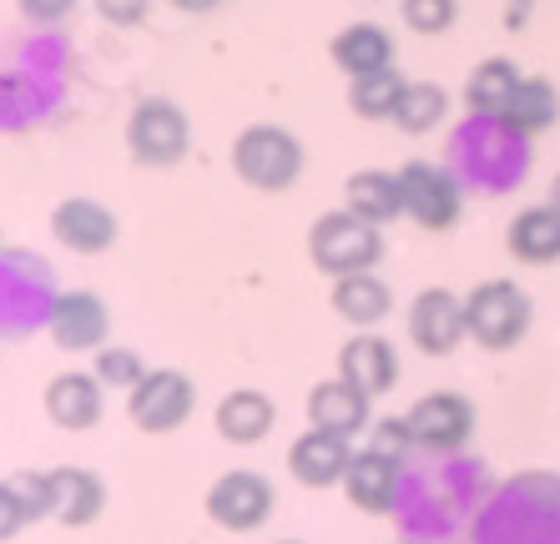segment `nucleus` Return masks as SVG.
Segmentation results:
<instances>
[{"label":"nucleus","mask_w":560,"mask_h":544,"mask_svg":"<svg viewBox=\"0 0 560 544\" xmlns=\"http://www.w3.org/2000/svg\"><path fill=\"white\" fill-rule=\"evenodd\" d=\"M233 172L253 192H288L303 177V142L288 127L253 121L233 137Z\"/></svg>","instance_id":"1"},{"label":"nucleus","mask_w":560,"mask_h":544,"mask_svg":"<svg viewBox=\"0 0 560 544\" xmlns=\"http://www.w3.org/2000/svg\"><path fill=\"white\" fill-rule=\"evenodd\" d=\"M535 323V308L525 298V287H515L510 277H490V283L465 293V328L469 338L490 353L515 348Z\"/></svg>","instance_id":"2"},{"label":"nucleus","mask_w":560,"mask_h":544,"mask_svg":"<svg viewBox=\"0 0 560 544\" xmlns=\"http://www.w3.org/2000/svg\"><path fill=\"white\" fill-rule=\"evenodd\" d=\"M308 258L318 272L328 277H349V272H374V262L384 258V233L374 222L353 217L349 208L343 212H324L313 222L308 233Z\"/></svg>","instance_id":"3"},{"label":"nucleus","mask_w":560,"mask_h":544,"mask_svg":"<svg viewBox=\"0 0 560 544\" xmlns=\"http://www.w3.org/2000/svg\"><path fill=\"white\" fill-rule=\"evenodd\" d=\"M192 146V121L167 96H142L127 117V152L137 167H177Z\"/></svg>","instance_id":"4"},{"label":"nucleus","mask_w":560,"mask_h":544,"mask_svg":"<svg viewBox=\"0 0 560 544\" xmlns=\"http://www.w3.org/2000/svg\"><path fill=\"white\" fill-rule=\"evenodd\" d=\"M197 389L192 378L177 374V368H147V378L127 393V414L142 434H172L192 418Z\"/></svg>","instance_id":"5"},{"label":"nucleus","mask_w":560,"mask_h":544,"mask_svg":"<svg viewBox=\"0 0 560 544\" xmlns=\"http://www.w3.org/2000/svg\"><path fill=\"white\" fill-rule=\"evenodd\" d=\"M202 505H208V519L218 524V530L248 534V530H258V524L273 519L278 494L262 474H253V469H233V474H222V480L212 484Z\"/></svg>","instance_id":"6"},{"label":"nucleus","mask_w":560,"mask_h":544,"mask_svg":"<svg viewBox=\"0 0 560 544\" xmlns=\"http://www.w3.org/2000/svg\"><path fill=\"white\" fill-rule=\"evenodd\" d=\"M399 192H405V217H415L430 233H444L459 222V181L440 162H405Z\"/></svg>","instance_id":"7"},{"label":"nucleus","mask_w":560,"mask_h":544,"mask_svg":"<svg viewBox=\"0 0 560 544\" xmlns=\"http://www.w3.org/2000/svg\"><path fill=\"white\" fill-rule=\"evenodd\" d=\"M409 424V439L419 449H434V453H450V449H465L469 434H475V403L465 393H424L405 414Z\"/></svg>","instance_id":"8"},{"label":"nucleus","mask_w":560,"mask_h":544,"mask_svg":"<svg viewBox=\"0 0 560 544\" xmlns=\"http://www.w3.org/2000/svg\"><path fill=\"white\" fill-rule=\"evenodd\" d=\"M409 338H415L419 353H430V358H450V353L469 338L465 298L450 293V287H424V293L409 303Z\"/></svg>","instance_id":"9"},{"label":"nucleus","mask_w":560,"mask_h":544,"mask_svg":"<svg viewBox=\"0 0 560 544\" xmlns=\"http://www.w3.org/2000/svg\"><path fill=\"white\" fill-rule=\"evenodd\" d=\"M46 328H51L56 348L66 353H96L106 348V333H112V312H106V303L96 298V293H61V298L51 303V318H46Z\"/></svg>","instance_id":"10"},{"label":"nucleus","mask_w":560,"mask_h":544,"mask_svg":"<svg viewBox=\"0 0 560 544\" xmlns=\"http://www.w3.org/2000/svg\"><path fill=\"white\" fill-rule=\"evenodd\" d=\"M51 233L61 247H71L81 258H96V252H106V247L117 243L121 222H117V212L102 208L96 197H66L51 212Z\"/></svg>","instance_id":"11"},{"label":"nucleus","mask_w":560,"mask_h":544,"mask_svg":"<svg viewBox=\"0 0 560 544\" xmlns=\"http://www.w3.org/2000/svg\"><path fill=\"white\" fill-rule=\"evenodd\" d=\"M349 464H353V444L343 439V434H328V428H308V434H299L293 449H288L293 480L308 484V489H334V484H343Z\"/></svg>","instance_id":"12"},{"label":"nucleus","mask_w":560,"mask_h":544,"mask_svg":"<svg viewBox=\"0 0 560 544\" xmlns=\"http://www.w3.org/2000/svg\"><path fill=\"white\" fill-rule=\"evenodd\" d=\"M339 378H349L359 393L378 399V393H389L399 383V353L378 333H359L339 348Z\"/></svg>","instance_id":"13"},{"label":"nucleus","mask_w":560,"mask_h":544,"mask_svg":"<svg viewBox=\"0 0 560 544\" xmlns=\"http://www.w3.org/2000/svg\"><path fill=\"white\" fill-rule=\"evenodd\" d=\"M51 480V519H61L66 530H86L96 524L106 509V484L96 480L92 469L66 464V469H46Z\"/></svg>","instance_id":"14"},{"label":"nucleus","mask_w":560,"mask_h":544,"mask_svg":"<svg viewBox=\"0 0 560 544\" xmlns=\"http://www.w3.org/2000/svg\"><path fill=\"white\" fill-rule=\"evenodd\" d=\"M102 378L96 374H56L46 383V418L56 428H71V434H86V428L102 418Z\"/></svg>","instance_id":"15"},{"label":"nucleus","mask_w":560,"mask_h":544,"mask_svg":"<svg viewBox=\"0 0 560 544\" xmlns=\"http://www.w3.org/2000/svg\"><path fill=\"white\" fill-rule=\"evenodd\" d=\"M328 56H334V66L349 81L374 76V71H389L394 66V36L378 21H353V26H343L339 36L328 40Z\"/></svg>","instance_id":"16"},{"label":"nucleus","mask_w":560,"mask_h":544,"mask_svg":"<svg viewBox=\"0 0 560 544\" xmlns=\"http://www.w3.org/2000/svg\"><path fill=\"white\" fill-rule=\"evenodd\" d=\"M369 403L374 399L353 389L349 378H324V383L308 393V418H313V428H328V434L353 439V434L369 428Z\"/></svg>","instance_id":"17"},{"label":"nucleus","mask_w":560,"mask_h":544,"mask_svg":"<svg viewBox=\"0 0 560 544\" xmlns=\"http://www.w3.org/2000/svg\"><path fill=\"white\" fill-rule=\"evenodd\" d=\"M343 489H349V499L364 515H384V509H394V489H399V459L378 449L353 453L349 474H343Z\"/></svg>","instance_id":"18"},{"label":"nucleus","mask_w":560,"mask_h":544,"mask_svg":"<svg viewBox=\"0 0 560 544\" xmlns=\"http://www.w3.org/2000/svg\"><path fill=\"white\" fill-rule=\"evenodd\" d=\"M328 303H334V312H339L343 323L374 328V323H384V318H389L394 293H389V283H384L378 272H349V277H334Z\"/></svg>","instance_id":"19"},{"label":"nucleus","mask_w":560,"mask_h":544,"mask_svg":"<svg viewBox=\"0 0 560 544\" xmlns=\"http://www.w3.org/2000/svg\"><path fill=\"white\" fill-rule=\"evenodd\" d=\"M51 515V480L46 474H5L0 480V544Z\"/></svg>","instance_id":"20"},{"label":"nucleus","mask_w":560,"mask_h":544,"mask_svg":"<svg viewBox=\"0 0 560 544\" xmlns=\"http://www.w3.org/2000/svg\"><path fill=\"white\" fill-rule=\"evenodd\" d=\"M273 418L278 409L262 389H233L218 403V434L228 444H262L273 434Z\"/></svg>","instance_id":"21"},{"label":"nucleus","mask_w":560,"mask_h":544,"mask_svg":"<svg viewBox=\"0 0 560 544\" xmlns=\"http://www.w3.org/2000/svg\"><path fill=\"white\" fill-rule=\"evenodd\" d=\"M521 66L510 61V56H485L465 81V106L475 117H505V106L515 102V91H521Z\"/></svg>","instance_id":"22"},{"label":"nucleus","mask_w":560,"mask_h":544,"mask_svg":"<svg viewBox=\"0 0 560 544\" xmlns=\"http://www.w3.org/2000/svg\"><path fill=\"white\" fill-rule=\"evenodd\" d=\"M505 243H510V252H515L525 268H546V262H556L560 258V212L550 208V202L515 212Z\"/></svg>","instance_id":"23"},{"label":"nucleus","mask_w":560,"mask_h":544,"mask_svg":"<svg viewBox=\"0 0 560 544\" xmlns=\"http://www.w3.org/2000/svg\"><path fill=\"white\" fill-rule=\"evenodd\" d=\"M343 202H349L353 217L374 222V227H384V222L405 217V192H399V172H353L349 181H343Z\"/></svg>","instance_id":"24"},{"label":"nucleus","mask_w":560,"mask_h":544,"mask_svg":"<svg viewBox=\"0 0 560 544\" xmlns=\"http://www.w3.org/2000/svg\"><path fill=\"white\" fill-rule=\"evenodd\" d=\"M505 121L510 131H521V137H535V131H546L560 121V91L550 86L546 76H525L521 91H515V102L505 106Z\"/></svg>","instance_id":"25"},{"label":"nucleus","mask_w":560,"mask_h":544,"mask_svg":"<svg viewBox=\"0 0 560 544\" xmlns=\"http://www.w3.org/2000/svg\"><path fill=\"white\" fill-rule=\"evenodd\" d=\"M444 111H450L444 86H434V81H409L399 106H394V127L409 131V137H424V131H434L444 121Z\"/></svg>","instance_id":"26"},{"label":"nucleus","mask_w":560,"mask_h":544,"mask_svg":"<svg viewBox=\"0 0 560 544\" xmlns=\"http://www.w3.org/2000/svg\"><path fill=\"white\" fill-rule=\"evenodd\" d=\"M405 86H409V81L389 66V71H374V76L349 81V106L364 121H389L394 106H399V96H405Z\"/></svg>","instance_id":"27"},{"label":"nucleus","mask_w":560,"mask_h":544,"mask_svg":"<svg viewBox=\"0 0 560 544\" xmlns=\"http://www.w3.org/2000/svg\"><path fill=\"white\" fill-rule=\"evenodd\" d=\"M92 374L102 378V389H127L131 393L147 378V363H142V353L137 348H117V343H112V348H96Z\"/></svg>","instance_id":"28"},{"label":"nucleus","mask_w":560,"mask_h":544,"mask_svg":"<svg viewBox=\"0 0 560 544\" xmlns=\"http://www.w3.org/2000/svg\"><path fill=\"white\" fill-rule=\"evenodd\" d=\"M399 21L415 36H444L459 21V0H399Z\"/></svg>","instance_id":"29"},{"label":"nucleus","mask_w":560,"mask_h":544,"mask_svg":"<svg viewBox=\"0 0 560 544\" xmlns=\"http://www.w3.org/2000/svg\"><path fill=\"white\" fill-rule=\"evenodd\" d=\"M147 11H152V0H96V15L106 26H142Z\"/></svg>","instance_id":"30"},{"label":"nucleus","mask_w":560,"mask_h":544,"mask_svg":"<svg viewBox=\"0 0 560 544\" xmlns=\"http://www.w3.org/2000/svg\"><path fill=\"white\" fill-rule=\"evenodd\" d=\"M409 424L405 418H384V424L374 428V444L369 449H378V453H394V459H405V449H409Z\"/></svg>","instance_id":"31"},{"label":"nucleus","mask_w":560,"mask_h":544,"mask_svg":"<svg viewBox=\"0 0 560 544\" xmlns=\"http://www.w3.org/2000/svg\"><path fill=\"white\" fill-rule=\"evenodd\" d=\"M15 5H21V15L36 21V26H56V21H66V15L77 11V0H15Z\"/></svg>","instance_id":"32"},{"label":"nucleus","mask_w":560,"mask_h":544,"mask_svg":"<svg viewBox=\"0 0 560 544\" xmlns=\"http://www.w3.org/2000/svg\"><path fill=\"white\" fill-rule=\"evenodd\" d=\"M172 5H177L183 15H208V11H218L222 0H172Z\"/></svg>","instance_id":"33"},{"label":"nucleus","mask_w":560,"mask_h":544,"mask_svg":"<svg viewBox=\"0 0 560 544\" xmlns=\"http://www.w3.org/2000/svg\"><path fill=\"white\" fill-rule=\"evenodd\" d=\"M550 208L560 212V172H556V181H550Z\"/></svg>","instance_id":"34"}]
</instances>
